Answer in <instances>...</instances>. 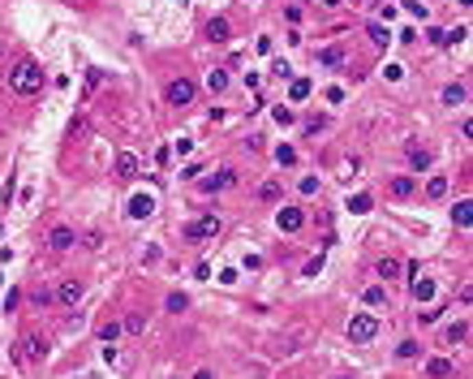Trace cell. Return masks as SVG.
Segmentation results:
<instances>
[{
	"instance_id": "cell-1",
	"label": "cell",
	"mask_w": 473,
	"mask_h": 379,
	"mask_svg": "<svg viewBox=\"0 0 473 379\" xmlns=\"http://www.w3.org/2000/svg\"><path fill=\"white\" fill-rule=\"evenodd\" d=\"M5 82H9V91H13V95H26V100H30V95H39V91H43V69H39L35 61H18V65H13V69L5 74Z\"/></svg>"
},
{
	"instance_id": "cell-2",
	"label": "cell",
	"mask_w": 473,
	"mask_h": 379,
	"mask_svg": "<svg viewBox=\"0 0 473 379\" xmlns=\"http://www.w3.org/2000/svg\"><path fill=\"white\" fill-rule=\"evenodd\" d=\"M18 362H43L47 358V336H39V332H26L22 340H18V354H13Z\"/></svg>"
},
{
	"instance_id": "cell-3",
	"label": "cell",
	"mask_w": 473,
	"mask_h": 379,
	"mask_svg": "<svg viewBox=\"0 0 473 379\" xmlns=\"http://www.w3.org/2000/svg\"><path fill=\"white\" fill-rule=\"evenodd\" d=\"M194 95H198V87H194L189 78H172L168 87H164V100H168L172 108H185V104H194Z\"/></svg>"
},
{
	"instance_id": "cell-4",
	"label": "cell",
	"mask_w": 473,
	"mask_h": 379,
	"mask_svg": "<svg viewBox=\"0 0 473 379\" xmlns=\"http://www.w3.org/2000/svg\"><path fill=\"white\" fill-rule=\"evenodd\" d=\"M374 336H379V319H374V315H353L349 319V340L353 345H366Z\"/></svg>"
},
{
	"instance_id": "cell-5",
	"label": "cell",
	"mask_w": 473,
	"mask_h": 379,
	"mask_svg": "<svg viewBox=\"0 0 473 379\" xmlns=\"http://www.w3.org/2000/svg\"><path fill=\"white\" fill-rule=\"evenodd\" d=\"M275 224H280V233H301L305 211L301 207H280V211H275Z\"/></svg>"
},
{
	"instance_id": "cell-6",
	"label": "cell",
	"mask_w": 473,
	"mask_h": 379,
	"mask_svg": "<svg viewBox=\"0 0 473 379\" xmlns=\"http://www.w3.org/2000/svg\"><path fill=\"white\" fill-rule=\"evenodd\" d=\"M47 246H52L56 255H65V250H73V246H78V233H73L69 224H56L52 233H47Z\"/></svg>"
},
{
	"instance_id": "cell-7",
	"label": "cell",
	"mask_w": 473,
	"mask_h": 379,
	"mask_svg": "<svg viewBox=\"0 0 473 379\" xmlns=\"http://www.w3.org/2000/svg\"><path fill=\"white\" fill-rule=\"evenodd\" d=\"M216 233H220V216H203V220L185 224V237H194V241H203V237H216Z\"/></svg>"
},
{
	"instance_id": "cell-8",
	"label": "cell",
	"mask_w": 473,
	"mask_h": 379,
	"mask_svg": "<svg viewBox=\"0 0 473 379\" xmlns=\"http://www.w3.org/2000/svg\"><path fill=\"white\" fill-rule=\"evenodd\" d=\"M409 293H413V302H422V306H426V302H435V280H426V276H409Z\"/></svg>"
},
{
	"instance_id": "cell-9",
	"label": "cell",
	"mask_w": 473,
	"mask_h": 379,
	"mask_svg": "<svg viewBox=\"0 0 473 379\" xmlns=\"http://www.w3.org/2000/svg\"><path fill=\"white\" fill-rule=\"evenodd\" d=\"M56 302L60 306H78V302H82V280H60V285H56Z\"/></svg>"
},
{
	"instance_id": "cell-10",
	"label": "cell",
	"mask_w": 473,
	"mask_h": 379,
	"mask_svg": "<svg viewBox=\"0 0 473 379\" xmlns=\"http://www.w3.org/2000/svg\"><path fill=\"white\" fill-rule=\"evenodd\" d=\"M228 186H237V173H233V169H220L216 177L203 181V194H220V190H228Z\"/></svg>"
},
{
	"instance_id": "cell-11",
	"label": "cell",
	"mask_w": 473,
	"mask_h": 379,
	"mask_svg": "<svg viewBox=\"0 0 473 379\" xmlns=\"http://www.w3.org/2000/svg\"><path fill=\"white\" fill-rule=\"evenodd\" d=\"M374 272H379V280H396L404 268H400V259H391V255H383L379 263H374Z\"/></svg>"
},
{
	"instance_id": "cell-12",
	"label": "cell",
	"mask_w": 473,
	"mask_h": 379,
	"mask_svg": "<svg viewBox=\"0 0 473 379\" xmlns=\"http://www.w3.org/2000/svg\"><path fill=\"white\" fill-rule=\"evenodd\" d=\"M452 220H456V228H469V224H473V203H469V199H456Z\"/></svg>"
},
{
	"instance_id": "cell-13",
	"label": "cell",
	"mask_w": 473,
	"mask_h": 379,
	"mask_svg": "<svg viewBox=\"0 0 473 379\" xmlns=\"http://www.w3.org/2000/svg\"><path fill=\"white\" fill-rule=\"evenodd\" d=\"M319 65H323V69H336V65H345V47H340V43L323 47V52H319Z\"/></svg>"
},
{
	"instance_id": "cell-14",
	"label": "cell",
	"mask_w": 473,
	"mask_h": 379,
	"mask_svg": "<svg viewBox=\"0 0 473 379\" xmlns=\"http://www.w3.org/2000/svg\"><path fill=\"white\" fill-rule=\"evenodd\" d=\"M426 375H430V379H452L456 367H452L448 358H430V362H426Z\"/></svg>"
},
{
	"instance_id": "cell-15",
	"label": "cell",
	"mask_w": 473,
	"mask_h": 379,
	"mask_svg": "<svg viewBox=\"0 0 473 379\" xmlns=\"http://www.w3.org/2000/svg\"><path fill=\"white\" fill-rule=\"evenodd\" d=\"M151 211H155V203L146 199V194H134V199H129V216H134V220H146Z\"/></svg>"
},
{
	"instance_id": "cell-16",
	"label": "cell",
	"mask_w": 473,
	"mask_h": 379,
	"mask_svg": "<svg viewBox=\"0 0 473 379\" xmlns=\"http://www.w3.org/2000/svg\"><path fill=\"white\" fill-rule=\"evenodd\" d=\"M469 100V91H465V82H452V87H443V104L448 108H461Z\"/></svg>"
},
{
	"instance_id": "cell-17",
	"label": "cell",
	"mask_w": 473,
	"mask_h": 379,
	"mask_svg": "<svg viewBox=\"0 0 473 379\" xmlns=\"http://www.w3.org/2000/svg\"><path fill=\"white\" fill-rule=\"evenodd\" d=\"M465 340H469V323H465V319H456L448 332H443V345H465Z\"/></svg>"
},
{
	"instance_id": "cell-18",
	"label": "cell",
	"mask_w": 473,
	"mask_h": 379,
	"mask_svg": "<svg viewBox=\"0 0 473 379\" xmlns=\"http://www.w3.org/2000/svg\"><path fill=\"white\" fill-rule=\"evenodd\" d=\"M134 173H138V155H129V151H121V155H117V177H121V181H129Z\"/></svg>"
},
{
	"instance_id": "cell-19",
	"label": "cell",
	"mask_w": 473,
	"mask_h": 379,
	"mask_svg": "<svg viewBox=\"0 0 473 379\" xmlns=\"http://www.w3.org/2000/svg\"><path fill=\"white\" fill-rule=\"evenodd\" d=\"M413 190H417L413 177H391V199H409Z\"/></svg>"
},
{
	"instance_id": "cell-20",
	"label": "cell",
	"mask_w": 473,
	"mask_h": 379,
	"mask_svg": "<svg viewBox=\"0 0 473 379\" xmlns=\"http://www.w3.org/2000/svg\"><path fill=\"white\" fill-rule=\"evenodd\" d=\"M288 100H292V104L310 100V78H292V87H288Z\"/></svg>"
},
{
	"instance_id": "cell-21",
	"label": "cell",
	"mask_w": 473,
	"mask_h": 379,
	"mask_svg": "<svg viewBox=\"0 0 473 379\" xmlns=\"http://www.w3.org/2000/svg\"><path fill=\"white\" fill-rule=\"evenodd\" d=\"M409 164L417 173H426L430 169V151H426V147H409Z\"/></svg>"
},
{
	"instance_id": "cell-22",
	"label": "cell",
	"mask_w": 473,
	"mask_h": 379,
	"mask_svg": "<svg viewBox=\"0 0 473 379\" xmlns=\"http://www.w3.org/2000/svg\"><path fill=\"white\" fill-rule=\"evenodd\" d=\"M228 30H233V26H228V18H211V22H207V35H211V39H228Z\"/></svg>"
},
{
	"instance_id": "cell-23",
	"label": "cell",
	"mask_w": 473,
	"mask_h": 379,
	"mask_svg": "<svg viewBox=\"0 0 473 379\" xmlns=\"http://www.w3.org/2000/svg\"><path fill=\"white\" fill-rule=\"evenodd\" d=\"M362 302H366V306H383V302H387V289H383V285H370V289L362 293Z\"/></svg>"
},
{
	"instance_id": "cell-24",
	"label": "cell",
	"mask_w": 473,
	"mask_h": 379,
	"mask_svg": "<svg viewBox=\"0 0 473 379\" xmlns=\"http://www.w3.org/2000/svg\"><path fill=\"white\" fill-rule=\"evenodd\" d=\"M224 87H228V69H211V74H207V91H216V95H220Z\"/></svg>"
},
{
	"instance_id": "cell-25",
	"label": "cell",
	"mask_w": 473,
	"mask_h": 379,
	"mask_svg": "<svg viewBox=\"0 0 473 379\" xmlns=\"http://www.w3.org/2000/svg\"><path fill=\"white\" fill-rule=\"evenodd\" d=\"M448 194V177H430L426 181V199H443Z\"/></svg>"
},
{
	"instance_id": "cell-26",
	"label": "cell",
	"mask_w": 473,
	"mask_h": 379,
	"mask_svg": "<svg viewBox=\"0 0 473 379\" xmlns=\"http://www.w3.org/2000/svg\"><path fill=\"white\" fill-rule=\"evenodd\" d=\"M258 199H263V203H275V199H280V181H263V186H258Z\"/></svg>"
},
{
	"instance_id": "cell-27",
	"label": "cell",
	"mask_w": 473,
	"mask_h": 379,
	"mask_svg": "<svg viewBox=\"0 0 473 379\" xmlns=\"http://www.w3.org/2000/svg\"><path fill=\"white\" fill-rule=\"evenodd\" d=\"M357 173H362V160H357V155H353V160H345V164H340V181H353Z\"/></svg>"
},
{
	"instance_id": "cell-28",
	"label": "cell",
	"mask_w": 473,
	"mask_h": 379,
	"mask_svg": "<svg viewBox=\"0 0 473 379\" xmlns=\"http://www.w3.org/2000/svg\"><path fill=\"white\" fill-rule=\"evenodd\" d=\"M95 332H100V340L117 345V336H121V323H100V327H95Z\"/></svg>"
},
{
	"instance_id": "cell-29",
	"label": "cell",
	"mask_w": 473,
	"mask_h": 379,
	"mask_svg": "<svg viewBox=\"0 0 473 379\" xmlns=\"http://www.w3.org/2000/svg\"><path fill=\"white\" fill-rule=\"evenodd\" d=\"M349 211H353V216H362V211H370V194H353V199H349Z\"/></svg>"
},
{
	"instance_id": "cell-30",
	"label": "cell",
	"mask_w": 473,
	"mask_h": 379,
	"mask_svg": "<svg viewBox=\"0 0 473 379\" xmlns=\"http://www.w3.org/2000/svg\"><path fill=\"white\" fill-rule=\"evenodd\" d=\"M125 332H129V336H142V332H146V319H142V315H129V319H125Z\"/></svg>"
},
{
	"instance_id": "cell-31",
	"label": "cell",
	"mask_w": 473,
	"mask_h": 379,
	"mask_svg": "<svg viewBox=\"0 0 473 379\" xmlns=\"http://www.w3.org/2000/svg\"><path fill=\"white\" fill-rule=\"evenodd\" d=\"M271 117H275V125H292V121H297V112H292V108H284V104H280V108L271 112Z\"/></svg>"
},
{
	"instance_id": "cell-32",
	"label": "cell",
	"mask_w": 473,
	"mask_h": 379,
	"mask_svg": "<svg viewBox=\"0 0 473 379\" xmlns=\"http://www.w3.org/2000/svg\"><path fill=\"white\" fill-rule=\"evenodd\" d=\"M168 310H172V315H181V310H189V298H185V293H172V298H168Z\"/></svg>"
},
{
	"instance_id": "cell-33",
	"label": "cell",
	"mask_w": 473,
	"mask_h": 379,
	"mask_svg": "<svg viewBox=\"0 0 473 379\" xmlns=\"http://www.w3.org/2000/svg\"><path fill=\"white\" fill-rule=\"evenodd\" d=\"M323 129H327V117H310V121H305V134H310V138L323 134Z\"/></svg>"
},
{
	"instance_id": "cell-34",
	"label": "cell",
	"mask_w": 473,
	"mask_h": 379,
	"mask_svg": "<svg viewBox=\"0 0 473 379\" xmlns=\"http://www.w3.org/2000/svg\"><path fill=\"white\" fill-rule=\"evenodd\" d=\"M396 354H400V358H417V354H422V345H417V340H400V349H396Z\"/></svg>"
},
{
	"instance_id": "cell-35",
	"label": "cell",
	"mask_w": 473,
	"mask_h": 379,
	"mask_svg": "<svg viewBox=\"0 0 473 379\" xmlns=\"http://www.w3.org/2000/svg\"><path fill=\"white\" fill-rule=\"evenodd\" d=\"M370 39H374V47H387V43H391L383 26H370Z\"/></svg>"
},
{
	"instance_id": "cell-36",
	"label": "cell",
	"mask_w": 473,
	"mask_h": 379,
	"mask_svg": "<svg viewBox=\"0 0 473 379\" xmlns=\"http://www.w3.org/2000/svg\"><path fill=\"white\" fill-rule=\"evenodd\" d=\"M275 160L288 169V164H297V151H292V147H280V151H275Z\"/></svg>"
},
{
	"instance_id": "cell-37",
	"label": "cell",
	"mask_w": 473,
	"mask_h": 379,
	"mask_svg": "<svg viewBox=\"0 0 473 379\" xmlns=\"http://www.w3.org/2000/svg\"><path fill=\"white\" fill-rule=\"evenodd\" d=\"M319 272H323V255H314V259L301 268V276H319Z\"/></svg>"
},
{
	"instance_id": "cell-38",
	"label": "cell",
	"mask_w": 473,
	"mask_h": 379,
	"mask_svg": "<svg viewBox=\"0 0 473 379\" xmlns=\"http://www.w3.org/2000/svg\"><path fill=\"white\" fill-rule=\"evenodd\" d=\"M30 302H35V306H47V302H52V293H47V289H35V293H30Z\"/></svg>"
},
{
	"instance_id": "cell-39",
	"label": "cell",
	"mask_w": 473,
	"mask_h": 379,
	"mask_svg": "<svg viewBox=\"0 0 473 379\" xmlns=\"http://www.w3.org/2000/svg\"><path fill=\"white\" fill-rule=\"evenodd\" d=\"M301 194H319V177H301Z\"/></svg>"
},
{
	"instance_id": "cell-40",
	"label": "cell",
	"mask_w": 473,
	"mask_h": 379,
	"mask_svg": "<svg viewBox=\"0 0 473 379\" xmlns=\"http://www.w3.org/2000/svg\"><path fill=\"white\" fill-rule=\"evenodd\" d=\"M194 379H216V375H211V371H198V375H194Z\"/></svg>"
},
{
	"instance_id": "cell-41",
	"label": "cell",
	"mask_w": 473,
	"mask_h": 379,
	"mask_svg": "<svg viewBox=\"0 0 473 379\" xmlns=\"http://www.w3.org/2000/svg\"><path fill=\"white\" fill-rule=\"evenodd\" d=\"M69 5H91V0H69Z\"/></svg>"
}]
</instances>
